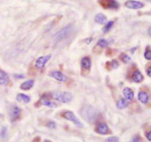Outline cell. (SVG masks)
Listing matches in <instances>:
<instances>
[{"instance_id": "484cf974", "label": "cell", "mask_w": 151, "mask_h": 142, "mask_svg": "<svg viewBox=\"0 0 151 142\" xmlns=\"http://www.w3.org/2000/svg\"><path fill=\"white\" fill-rule=\"evenodd\" d=\"M111 68H114V69H115V68H117V67L119 66V63H118L117 60H113L111 63Z\"/></svg>"}, {"instance_id": "cb8c5ba5", "label": "cell", "mask_w": 151, "mask_h": 142, "mask_svg": "<svg viewBox=\"0 0 151 142\" xmlns=\"http://www.w3.org/2000/svg\"><path fill=\"white\" fill-rule=\"evenodd\" d=\"M105 142H119V139L116 136H111L106 139Z\"/></svg>"}, {"instance_id": "44dd1931", "label": "cell", "mask_w": 151, "mask_h": 142, "mask_svg": "<svg viewBox=\"0 0 151 142\" xmlns=\"http://www.w3.org/2000/svg\"><path fill=\"white\" fill-rule=\"evenodd\" d=\"M120 59H121V60L123 62V63H128V62L130 61V60H131V58H130L127 54H122L121 55H120Z\"/></svg>"}, {"instance_id": "603a6c76", "label": "cell", "mask_w": 151, "mask_h": 142, "mask_svg": "<svg viewBox=\"0 0 151 142\" xmlns=\"http://www.w3.org/2000/svg\"><path fill=\"white\" fill-rule=\"evenodd\" d=\"M97 44H98L100 46H101V47L105 48L108 46V42L106 40H105V39H100V40L98 41V43H97Z\"/></svg>"}, {"instance_id": "d6986e66", "label": "cell", "mask_w": 151, "mask_h": 142, "mask_svg": "<svg viewBox=\"0 0 151 142\" xmlns=\"http://www.w3.org/2000/svg\"><path fill=\"white\" fill-rule=\"evenodd\" d=\"M41 103L49 107H52V108H55V107H57V104L55 102L49 101L48 100H46V99H44L43 97L41 98Z\"/></svg>"}, {"instance_id": "3957f363", "label": "cell", "mask_w": 151, "mask_h": 142, "mask_svg": "<svg viewBox=\"0 0 151 142\" xmlns=\"http://www.w3.org/2000/svg\"><path fill=\"white\" fill-rule=\"evenodd\" d=\"M72 31V25H69L63 27L62 30L58 31L55 35H54V39L57 42H60L61 40L67 38L69 35H70Z\"/></svg>"}, {"instance_id": "4316f807", "label": "cell", "mask_w": 151, "mask_h": 142, "mask_svg": "<svg viewBox=\"0 0 151 142\" xmlns=\"http://www.w3.org/2000/svg\"><path fill=\"white\" fill-rule=\"evenodd\" d=\"M144 58L147 60H151V50H147L144 52Z\"/></svg>"}, {"instance_id": "d4e9b609", "label": "cell", "mask_w": 151, "mask_h": 142, "mask_svg": "<svg viewBox=\"0 0 151 142\" xmlns=\"http://www.w3.org/2000/svg\"><path fill=\"white\" fill-rule=\"evenodd\" d=\"M6 134H7V127H3L1 130V133H0V135L2 139H5L6 137Z\"/></svg>"}, {"instance_id": "f1b7e54d", "label": "cell", "mask_w": 151, "mask_h": 142, "mask_svg": "<svg viewBox=\"0 0 151 142\" xmlns=\"http://www.w3.org/2000/svg\"><path fill=\"white\" fill-rule=\"evenodd\" d=\"M47 126L48 127L52 128V129H55V128L56 127V125H55V123L54 121H49Z\"/></svg>"}, {"instance_id": "7c38bea8", "label": "cell", "mask_w": 151, "mask_h": 142, "mask_svg": "<svg viewBox=\"0 0 151 142\" xmlns=\"http://www.w3.org/2000/svg\"><path fill=\"white\" fill-rule=\"evenodd\" d=\"M9 77L7 74L3 71L0 70V85L7 86L9 83Z\"/></svg>"}, {"instance_id": "e0dca14e", "label": "cell", "mask_w": 151, "mask_h": 142, "mask_svg": "<svg viewBox=\"0 0 151 142\" xmlns=\"http://www.w3.org/2000/svg\"><path fill=\"white\" fill-rule=\"evenodd\" d=\"M94 20L96 22L99 23V24L104 25L106 22V21H107V19H106L105 15L102 14V13H98V14H97L96 16H95Z\"/></svg>"}, {"instance_id": "9a60e30c", "label": "cell", "mask_w": 151, "mask_h": 142, "mask_svg": "<svg viewBox=\"0 0 151 142\" xmlns=\"http://www.w3.org/2000/svg\"><path fill=\"white\" fill-rule=\"evenodd\" d=\"M91 60L88 57H85L81 60V66L85 69H89L91 68Z\"/></svg>"}, {"instance_id": "ba28073f", "label": "cell", "mask_w": 151, "mask_h": 142, "mask_svg": "<svg viewBox=\"0 0 151 142\" xmlns=\"http://www.w3.org/2000/svg\"><path fill=\"white\" fill-rule=\"evenodd\" d=\"M21 114V110L17 106H13L10 111V118L12 121H15L19 118Z\"/></svg>"}, {"instance_id": "6da1fadb", "label": "cell", "mask_w": 151, "mask_h": 142, "mask_svg": "<svg viewBox=\"0 0 151 142\" xmlns=\"http://www.w3.org/2000/svg\"><path fill=\"white\" fill-rule=\"evenodd\" d=\"M82 117L90 124H94L99 117V111L91 105H86L81 109Z\"/></svg>"}, {"instance_id": "e575fe53", "label": "cell", "mask_w": 151, "mask_h": 142, "mask_svg": "<svg viewBox=\"0 0 151 142\" xmlns=\"http://www.w3.org/2000/svg\"><path fill=\"white\" fill-rule=\"evenodd\" d=\"M146 1H148V2H151V0H146Z\"/></svg>"}, {"instance_id": "9c48e42d", "label": "cell", "mask_w": 151, "mask_h": 142, "mask_svg": "<svg viewBox=\"0 0 151 142\" xmlns=\"http://www.w3.org/2000/svg\"><path fill=\"white\" fill-rule=\"evenodd\" d=\"M50 76L53 77V78H55L57 80L60 81V82H65L67 81V77H66L63 74H62L61 72H58V71H54V72H52L50 73Z\"/></svg>"}, {"instance_id": "1f68e13d", "label": "cell", "mask_w": 151, "mask_h": 142, "mask_svg": "<svg viewBox=\"0 0 151 142\" xmlns=\"http://www.w3.org/2000/svg\"><path fill=\"white\" fill-rule=\"evenodd\" d=\"M15 77H16V78H24L25 76L21 75V74H16V75H15Z\"/></svg>"}, {"instance_id": "7a4b0ae2", "label": "cell", "mask_w": 151, "mask_h": 142, "mask_svg": "<svg viewBox=\"0 0 151 142\" xmlns=\"http://www.w3.org/2000/svg\"><path fill=\"white\" fill-rule=\"evenodd\" d=\"M51 97L54 100H56L61 102H70L73 98V95L69 92H59V91H55L51 93Z\"/></svg>"}, {"instance_id": "7402d4cb", "label": "cell", "mask_w": 151, "mask_h": 142, "mask_svg": "<svg viewBox=\"0 0 151 142\" xmlns=\"http://www.w3.org/2000/svg\"><path fill=\"white\" fill-rule=\"evenodd\" d=\"M114 25V21H110L107 23V25L105 26V27L103 28V32L104 33H108L109 30H111V28Z\"/></svg>"}, {"instance_id": "4fadbf2b", "label": "cell", "mask_w": 151, "mask_h": 142, "mask_svg": "<svg viewBox=\"0 0 151 142\" xmlns=\"http://www.w3.org/2000/svg\"><path fill=\"white\" fill-rule=\"evenodd\" d=\"M123 94L127 100H132L134 97V94L130 88H125L123 90Z\"/></svg>"}, {"instance_id": "f546056e", "label": "cell", "mask_w": 151, "mask_h": 142, "mask_svg": "<svg viewBox=\"0 0 151 142\" xmlns=\"http://www.w3.org/2000/svg\"><path fill=\"white\" fill-rule=\"evenodd\" d=\"M146 137H147V139H148V141H151V131L148 132V133H147V135H146Z\"/></svg>"}, {"instance_id": "30bf717a", "label": "cell", "mask_w": 151, "mask_h": 142, "mask_svg": "<svg viewBox=\"0 0 151 142\" xmlns=\"http://www.w3.org/2000/svg\"><path fill=\"white\" fill-rule=\"evenodd\" d=\"M97 132L101 135H106L108 133L109 128L105 123H100L97 127Z\"/></svg>"}, {"instance_id": "4dcf8cb0", "label": "cell", "mask_w": 151, "mask_h": 142, "mask_svg": "<svg viewBox=\"0 0 151 142\" xmlns=\"http://www.w3.org/2000/svg\"><path fill=\"white\" fill-rule=\"evenodd\" d=\"M147 73H148V75L151 77V66L148 68V71H147Z\"/></svg>"}, {"instance_id": "5bb4252c", "label": "cell", "mask_w": 151, "mask_h": 142, "mask_svg": "<svg viewBox=\"0 0 151 142\" xmlns=\"http://www.w3.org/2000/svg\"><path fill=\"white\" fill-rule=\"evenodd\" d=\"M132 79L136 82H141L144 79V77L139 70H137L134 72L133 76H132Z\"/></svg>"}, {"instance_id": "5b68a950", "label": "cell", "mask_w": 151, "mask_h": 142, "mask_svg": "<svg viewBox=\"0 0 151 142\" xmlns=\"http://www.w3.org/2000/svg\"><path fill=\"white\" fill-rule=\"evenodd\" d=\"M100 5L106 9H117L120 5L116 0H100Z\"/></svg>"}, {"instance_id": "52a82bcc", "label": "cell", "mask_w": 151, "mask_h": 142, "mask_svg": "<svg viewBox=\"0 0 151 142\" xmlns=\"http://www.w3.org/2000/svg\"><path fill=\"white\" fill-rule=\"evenodd\" d=\"M51 58V55H46V56L40 57L39 58H38L36 62H35V67L37 68H42L44 66L46 65V63L49 61V60Z\"/></svg>"}, {"instance_id": "ac0fdd59", "label": "cell", "mask_w": 151, "mask_h": 142, "mask_svg": "<svg viewBox=\"0 0 151 142\" xmlns=\"http://www.w3.org/2000/svg\"><path fill=\"white\" fill-rule=\"evenodd\" d=\"M129 105V102L127 100H125V99H120L119 101L117 102V104H116V106H117L118 108L120 109H124L125 108V107H127Z\"/></svg>"}, {"instance_id": "ffe728a7", "label": "cell", "mask_w": 151, "mask_h": 142, "mask_svg": "<svg viewBox=\"0 0 151 142\" xmlns=\"http://www.w3.org/2000/svg\"><path fill=\"white\" fill-rule=\"evenodd\" d=\"M17 100L20 102H25V103H28L30 101V97L27 95H25L24 94H19L17 96Z\"/></svg>"}, {"instance_id": "8992f818", "label": "cell", "mask_w": 151, "mask_h": 142, "mask_svg": "<svg viewBox=\"0 0 151 142\" xmlns=\"http://www.w3.org/2000/svg\"><path fill=\"white\" fill-rule=\"evenodd\" d=\"M125 7L130 9H134V10H137V9H141L144 7V4L142 2H138V1H134V0H129L125 3Z\"/></svg>"}, {"instance_id": "d6a6232c", "label": "cell", "mask_w": 151, "mask_h": 142, "mask_svg": "<svg viewBox=\"0 0 151 142\" xmlns=\"http://www.w3.org/2000/svg\"><path fill=\"white\" fill-rule=\"evenodd\" d=\"M148 34L150 35V36H151V27H150L149 30H148Z\"/></svg>"}, {"instance_id": "83f0119b", "label": "cell", "mask_w": 151, "mask_h": 142, "mask_svg": "<svg viewBox=\"0 0 151 142\" xmlns=\"http://www.w3.org/2000/svg\"><path fill=\"white\" fill-rule=\"evenodd\" d=\"M130 142H140V137L139 135H135V136L131 139Z\"/></svg>"}, {"instance_id": "8fae6325", "label": "cell", "mask_w": 151, "mask_h": 142, "mask_svg": "<svg viewBox=\"0 0 151 142\" xmlns=\"http://www.w3.org/2000/svg\"><path fill=\"white\" fill-rule=\"evenodd\" d=\"M138 99L142 103L147 104L149 101V95L145 91H140L138 94Z\"/></svg>"}, {"instance_id": "836d02e7", "label": "cell", "mask_w": 151, "mask_h": 142, "mask_svg": "<svg viewBox=\"0 0 151 142\" xmlns=\"http://www.w3.org/2000/svg\"><path fill=\"white\" fill-rule=\"evenodd\" d=\"M91 38L86 39V43H90V42H91Z\"/></svg>"}, {"instance_id": "d590c367", "label": "cell", "mask_w": 151, "mask_h": 142, "mask_svg": "<svg viewBox=\"0 0 151 142\" xmlns=\"http://www.w3.org/2000/svg\"><path fill=\"white\" fill-rule=\"evenodd\" d=\"M47 142H51V141H47Z\"/></svg>"}, {"instance_id": "2e32d148", "label": "cell", "mask_w": 151, "mask_h": 142, "mask_svg": "<svg viewBox=\"0 0 151 142\" xmlns=\"http://www.w3.org/2000/svg\"><path fill=\"white\" fill-rule=\"evenodd\" d=\"M33 84H34V81L30 80L25 81V82H23L22 84L21 85V86H20V88H21V89L27 91V90L30 89V88L33 87Z\"/></svg>"}, {"instance_id": "277c9868", "label": "cell", "mask_w": 151, "mask_h": 142, "mask_svg": "<svg viewBox=\"0 0 151 142\" xmlns=\"http://www.w3.org/2000/svg\"><path fill=\"white\" fill-rule=\"evenodd\" d=\"M63 116L66 119L71 121L74 123L75 125H77L79 127H83V124L79 121V119L75 116V114L72 112V111H66L63 114Z\"/></svg>"}]
</instances>
